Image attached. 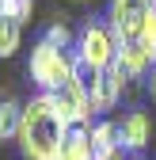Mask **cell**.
I'll use <instances>...</instances> for the list:
<instances>
[{
    "label": "cell",
    "instance_id": "cell-10",
    "mask_svg": "<svg viewBox=\"0 0 156 160\" xmlns=\"http://www.w3.org/2000/svg\"><path fill=\"white\" fill-rule=\"evenodd\" d=\"M19 130H23V103L4 99L0 103V141H19Z\"/></svg>",
    "mask_w": 156,
    "mask_h": 160
},
{
    "label": "cell",
    "instance_id": "cell-3",
    "mask_svg": "<svg viewBox=\"0 0 156 160\" xmlns=\"http://www.w3.org/2000/svg\"><path fill=\"white\" fill-rule=\"evenodd\" d=\"M76 57H84L95 69H110L118 61V34L110 23H84V31L76 34Z\"/></svg>",
    "mask_w": 156,
    "mask_h": 160
},
{
    "label": "cell",
    "instance_id": "cell-6",
    "mask_svg": "<svg viewBox=\"0 0 156 160\" xmlns=\"http://www.w3.org/2000/svg\"><path fill=\"white\" fill-rule=\"evenodd\" d=\"M118 137H122V149L126 152H141L152 137V126H149V114L145 111H129L122 122H118Z\"/></svg>",
    "mask_w": 156,
    "mask_h": 160
},
{
    "label": "cell",
    "instance_id": "cell-5",
    "mask_svg": "<svg viewBox=\"0 0 156 160\" xmlns=\"http://www.w3.org/2000/svg\"><path fill=\"white\" fill-rule=\"evenodd\" d=\"M118 65L122 72H126V80L133 84V80H145L149 76V69H152V57H149V50L137 42V38H118Z\"/></svg>",
    "mask_w": 156,
    "mask_h": 160
},
{
    "label": "cell",
    "instance_id": "cell-8",
    "mask_svg": "<svg viewBox=\"0 0 156 160\" xmlns=\"http://www.w3.org/2000/svg\"><path fill=\"white\" fill-rule=\"evenodd\" d=\"M99 72H103V69L88 65L84 57H76V61H72V84H76V92L91 103L95 114H99V107H95V103H99Z\"/></svg>",
    "mask_w": 156,
    "mask_h": 160
},
{
    "label": "cell",
    "instance_id": "cell-1",
    "mask_svg": "<svg viewBox=\"0 0 156 160\" xmlns=\"http://www.w3.org/2000/svg\"><path fill=\"white\" fill-rule=\"evenodd\" d=\"M72 122L61 114L57 99L38 92L31 103H23V130H19V149L27 160H57L61 145L69 137Z\"/></svg>",
    "mask_w": 156,
    "mask_h": 160
},
{
    "label": "cell",
    "instance_id": "cell-15",
    "mask_svg": "<svg viewBox=\"0 0 156 160\" xmlns=\"http://www.w3.org/2000/svg\"><path fill=\"white\" fill-rule=\"evenodd\" d=\"M145 92L156 99V65H152V69H149V76H145Z\"/></svg>",
    "mask_w": 156,
    "mask_h": 160
},
{
    "label": "cell",
    "instance_id": "cell-9",
    "mask_svg": "<svg viewBox=\"0 0 156 160\" xmlns=\"http://www.w3.org/2000/svg\"><path fill=\"white\" fill-rule=\"evenodd\" d=\"M57 160H95V149H91V122L69 130V137H65L61 156H57Z\"/></svg>",
    "mask_w": 156,
    "mask_h": 160
},
{
    "label": "cell",
    "instance_id": "cell-14",
    "mask_svg": "<svg viewBox=\"0 0 156 160\" xmlns=\"http://www.w3.org/2000/svg\"><path fill=\"white\" fill-rule=\"evenodd\" d=\"M42 38H46V42H53V46H61V50H76V46H72V31H69L65 23H53Z\"/></svg>",
    "mask_w": 156,
    "mask_h": 160
},
{
    "label": "cell",
    "instance_id": "cell-12",
    "mask_svg": "<svg viewBox=\"0 0 156 160\" xmlns=\"http://www.w3.org/2000/svg\"><path fill=\"white\" fill-rule=\"evenodd\" d=\"M137 42L149 50V57H152V65H156V8L149 12V19H145V27H141V34H137Z\"/></svg>",
    "mask_w": 156,
    "mask_h": 160
},
{
    "label": "cell",
    "instance_id": "cell-13",
    "mask_svg": "<svg viewBox=\"0 0 156 160\" xmlns=\"http://www.w3.org/2000/svg\"><path fill=\"white\" fill-rule=\"evenodd\" d=\"M0 12L12 15V19H19V23H27L31 12H34V0H0Z\"/></svg>",
    "mask_w": 156,
    "mask_h": 160
},
{
    "label": "cell",
    "instance_id": "cell-11",
    "mask_svg": "<svg viewBox=\"0 0 156 160\" xmlns=\"http://www.w3.org/2000/svg\"><path fill=\"white\" fill-rule=\"evenodd\" d=\"M19 42H23V23L0 12V57H12L19 50Z\"/></svg>",
    "mask_w": 156,
    "mask_h": 160
},
{
    "label": "cell",
    "instance_id": "cell-7",
    "mask_svg": "<svg viewBox=\"0 0 156 160\" xmlns=\"http://www.w3.org/2000/svg\"><path fill=\"white\" fill-rule=\"evenodd\" d=\"M53 99H57L61 114L69 118L72 126H88V122H91V114H95V111H91V103H88V99L76 92V84H72V80H69L61 92H53Z\"/></svg>",
    "mask_w": 156,
    "mask_h": 160
},
{
    "label": "cell",
    "instance_id": "cell-2",
    "mask_svg": "<svg viewBox=\"0 0 156 160\" xmlns=\"http://www.w3.org/2000/svg\"><path fill=\"white\" fill-rule=\"evenodd\" d=\"M72 61H76L72 50H61V46L46 42V38H38L34 50H31L27 72H31V80L38 84V92L53 95V92H61L69 80H72Z\"/></svg>",
    "mask_w": 156,
    "mask_h": 160
},
{
    "label": "cell",
    "instance_id": "cell-4",
    "mask_svg": "<svg viewBox=\"0 0 156 160\" xmlns=\"http://www.w3.org/2000/svg\"><path fill=\"white\" fill-rule=\"evenodd\" d=\"M152 8H156V0H114L107 19H110V27H114L118 38H137Z\"/></svg>",
    "mask_w": 156,
    "mask_h": 160
}]
</instances>
